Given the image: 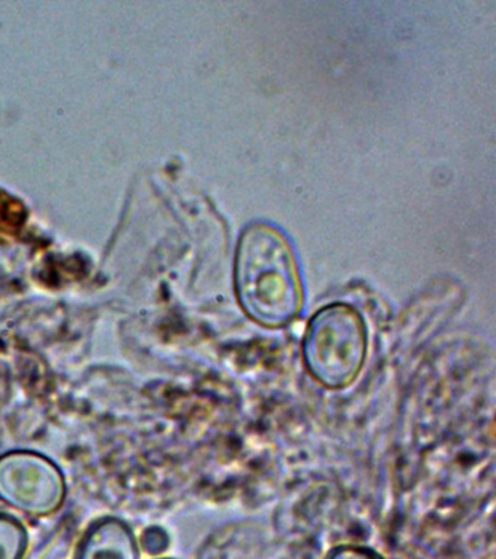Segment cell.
I'll return each mask as SVG.
<instances>
[{
  "label": "cell",
  "instance_id": "obj_1",
  "mask_svg": "<svg viewBox=\"0 0 496 559\" xmlns=\"http://www.w3.org/2000/svg\"><path fill=\"white\" fill-rule=\"evenodd\" d=\"M239 304L259 325L282 328L303 308L298 262L285 236L263 223L243 231L234 261Z\"/></svg>",
  "mask_w": 496,
  "mask_h": 559
},
{
  "label": "cell",
  "instance_id": "obj_7",
  "mask_svg": "<svg viewBox=\"0 0 496 559\" xmlns=\"http://www.w3.org/2000/svg\"><path fill=\"white\" fill-rule=\"evenodd\" d=\"M168 542L167 532L160 527L146 528L142 536L143 549L150 555L164 552L167 549Z\"/></svg>",
  "mask_w": 496,
  "mask_h": 559
},
{
  "label": "cell",
  "instance_id": "obj_8",
  "mask_svg": "<svg viewBox=\"0 0 496 559\" xmlns=\"http://www.w3.org/2000/svg\"><path fill=\"white\" fill-rule=\"evenodd\" d=\"M156 559H172V558H156Z\"/></svg>",
  "mask_w": 496,
  "mask_h": 559
},
{
  "label": "cell",
  "instance_id": "obj_6",
  "mask_svg": "<svg viewBox=\"0 0 496 559\" xmlns=\"http://www.w3.org/2000/svg\"><path fill=\"white\" fill-rule=\"evenodd\" d=\"M326 559H385L367 546L341 545L330 550Z\"/></svg>",
  "mask_w": 496,
  "mask_h": 559
},
{
  "label": "cell",
  "instance_id": "obj_3",
  "mask_svg": "<svg viewBox=\"0 0 496 559\" xmlns=\"http://www.w3.org/2000/svg\"><path fill=\"white\" fill-rule=\"evenodd\" d=\"M66 479L51 459L33 450L0 454V501L21 513L46 518L62 509Z\"/></svg>",
  "mask_w": 496,
  "mask_h": 559
},
{
  "label": "cell",
  "instance_id": "obj_5",
  "mask_svg": "<svg viewBox=\"0 0 496 559\" xmlns=\"http://www.w3.org/2000/svg\"><path fill=\"white\" fill-rule=\"evenodd\" d=\"M28 532L15 515L0 511V559H24Z\"/></svg>",
  "mask_w": 496,
  "mask_h": 559
},
{
  "label": "cell",
  "instance_id": "obj_2",
  "mask_svg": "<svg viewBox=\"0 0 496 559\" xmlns=\"http://www.w3.org/2000/svg\"><path fill=\"white\" fill-rule=\"evenodd\" d=\"M367 356V330L351 306L334 304L313 314L303 340L304 365L325 388L343 389L359 378Z\"/></svg>",
  "mask_w": 496,
  "mask_h": 559
},
{
  "label": "cell",
  "instance_id": "obj_4",
  "mask_svg": "<svg viewBox=\"0 0 496 559\" xmlns=\"http://www.w3.org/2000/svg\"><path fill=\"white\" fill-rule=\"evenodd\" d=\"M141 550L132 527L119 518L90 524L77 545L75 559H138Z\"/></svg>",
  "mask_w": 496,
  "mask_h": 559
}]
</instances>
